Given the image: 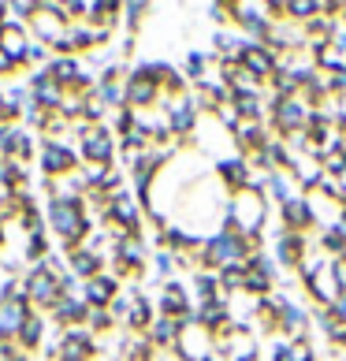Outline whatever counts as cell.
<instances>
[{
	"label": "cell",
	"mask_w": 346,
	"mask_h": 361,
	"mask_svg": "<svg viewBox=\"0 0 346 361\" xmlns=\"http://www.w3.org/2000/svg\"><path fill=\"white\" fill-rule=\"evenodd\" d=\"M71 164H75V157L63 149V145H56V142H49V145H45L42 168L49 171V176H63V171H71Z\"/></svg>",
	"instance_id": "5b68a950"
},
{
	"label": "cell",
	"mask_w": 346,
	"mask_h": 361,
	"mask_svg": "<svg viewBox=\"0 0 346 361\" xmlns=\"http://www.w3.org/2000/svg\"><path fill=\"white\" fill-rule=\"evenodd\" d=\"M19 339H23L26 346H34L37 339H42V317H34V313L26 317V324L19 328Z\"/></svg>",
	"instance_id": "ba28073f"
},
{
	"label": "cell",
	"mask_w": 346,
	"mask_h": 361,
	"mask_svg": "<svg viewBox=\"0 0 346 361\" xmlns=\"http://www.w3.org/2000/svg\"><path fill=\"white\" fill-rule=\"evenodd\" d=\"M26 298L23 294H11L8 302H0V336H16V331L26 324Z\"/></svg>",
	"instance_id": "3957f363"
},
{
	"label": "cell",
	"mask_w": 346,
	"mask_h": 361,
	"mask_svg": "<svg viewBox=\"0 0 346 361\" xmlns=\"http://www.w3.org/2000/svg\"><path fill=\"white\" fill-rule=\"evenodd\" d=\"M11 68H16V60H11V56H8V52H4V49H0V71H11Z\"/></svg>",
	"instance_id": "7c38bea8"
},
{
	"label": "cell",
	"mask_w": 346,
	"mask_h": 361,
	"mask_svg": "<svg viewBox=\"0 0 346 361\" xmlns=\"http://www.w3.org/2000/svg\"><path fill=\"white\" fill-rule=\"evenodd\" d=\"M109 153H112L109 135H104V130H86V157H93V160H109Z\"/></svg>",
	"instance_id": "52a82bcc"
},
{
	"label": "cell",
	"mask_w": 346,
	"mask_h": 361,
	"mask_svg": "<svg viewBox=\"0 0 346 361\" xmlns=\"http://www.w3.org/2000/svg\"><path fill=\"white\" fill-rule=\"evenodd\" d=\"M75 272L78 276H93V272H97V257H93V253H75Z\"/></svg>",
	"instance_id": "30bf717a"
},
{
	"label": "cell",
	"mask_w": 346,
	"mask_h": 361,
	"mask_svg": "<svg viewBox=\"0 0 346 361\" xmlns=\"http://www.w3.org/2000/svg\"><path fill=\"white\" fill-rule=\"evenodd\" d=\"M0 49H4L16 63L26 60V52H30V42H26V30H23L19 23H4V26H0Z\"/></svg>",
	"instance_id": "277c9868"
},
{
	"label": "cell",
	"mask_w": 346,
	"mask_h": 361,
	"mask_svg": "<svg viewBox=\"0 0 346 361\" xmlns=\"http://www.w3.org/2000/svg\"><path fill=\"white\" fill-rule=\"evenodd\" d=\"M52 310H56L60 320H78V317H82V305H75V302H68V298H60Z\"/></svg>",
	"instance_id": "8fae6325"
},
{
	"label": "cell",
	"mask_w": 346,
	"mask_h": 361,
	"mask_svg": "<svg viewBox=\"0 0 346 361\" xmlns=\"http://www.w3.org/2000/svg\"><path fill=\"white\" fill-rule=\"evenodd\" d=\"M89 357V339L82 331H71V336L60 339V361H86Z\"/></svg>",
	"instance_id": "8992f818"
},
{
	"label": "cell",
	"mask_w": 346,
	"mask_h": 361,
	"mask_svg": "<svg viewBox=\"0 0 346 361\" xmlns=\"http://www.w3.org/2000/svg\"><path fill=\"white\" fill-rule=\"evenodd\" d=\"M0 238H4V231H0Z\"/></svg>",
	"instance_id": "4fadbf2b"
},
{
	"label": "cell",
	"mask_w": 346,
	"mask_h": 361,
	"mask_svg": "<svg viewBox=\"0 0 346 361\" xmlns=\"http://www.w3.org/2000/svg\"><path fill=\"white\" fill-rule=\"evenodd\" d=\"M49 220H52V227L60 231L63 243H75V238L86 231L82 205H78L75 197H52V205H49Z\"/></svg>",
	"instance_id": "6da1fadb"
},
{
	"label": "cell",
	"mask_w": 346,
	"mask_h": 361,
	"mask_svg": "<svg viewBox=\"0 0 346 361\" xmlns=\"http://www.w3.org/2000/svg\"><path fill=\"white\" fill-rule=\"evenodd\" d=\"M86 294H89V302H109L112 298V283L109 279H89V287H86Z\"/></svg>",
	"instance_id": "9c48e42d"
},
{
	"label": "cell",
	"mask_w": 346,
	"mask_h": 361,
	"mask_svg": "<svg viewBox=\"0 0 346 361\" xmlns=\"http://www.w3.org/2000/svg\"><path fill=\"white\" fill-rule=\"evenodd\" d=\"M23 294L30 302H42V305H56L60 302V279L52 276V269H34L30 279H26Z\"/></svg>",
	"instance_id": "7a4b0ae2"
}]
</instances>
